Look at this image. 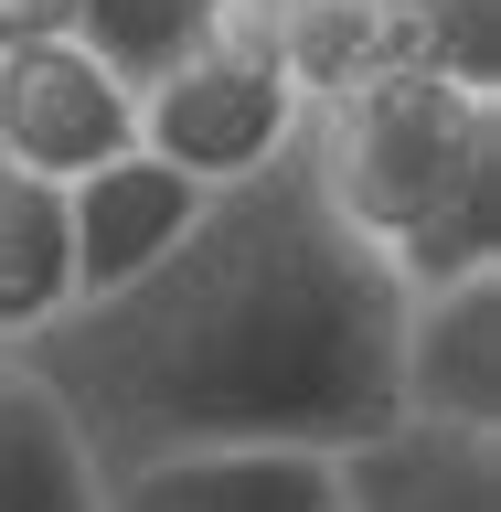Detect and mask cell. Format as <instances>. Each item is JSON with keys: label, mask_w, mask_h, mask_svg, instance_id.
<instances>
[{"label": "cell", "mask_w": 501, "mask_h": 512, "mask_svg": "<svg viewBox=\"0 0 501 512\" xmlns=\"http://www.w3.org/2000/svg\"><path fill=\"white\" fill-rule=\"evenodd\" d=\"M395 267L320 203L310 139L203 214L107 299H75L11 363L54 384L96 470L160 448H342L395 416Z\"/></svg>", "instance_id": "1"}, {"label": "cell", "mask_w": 501, "mask_h": 512, "mask_svg": "<svg viewBox=\"0 0 501 512\" xmlns=\"http://www.w3.org/2000/svg\"><path fill=\"white\" fill-rule=\"evenodd\" d=\"M310 171L395 288L501 267V96L384 64L310 118Z\"/></svg>", "instance_id": "2"}, {"label": "cell", "mask_w": 501, "mask_h": 512, "mask_svg": "<svg viewBox=\"0 0 501 512\" xmlns=\"http://www.w3.org/2000/svg\"><path fill=\"white\" fill-rule=\"evenodd\" d=\"M299 139H310V96H299V75L278 54L267 0H224L160 75H139V150H160L203 192L288 160Z\"/></svg>", "instance_id": "3"}, {"label": "cell", "mask_w": 501, "mask_h": 512, "mask_svg": "<svg viewBox=\"0 0 501 512\" xmlns=\"http://www.w3.org/2000/svg\"><path fill=\"white\" fill-rule=\"evenodd\" d=\"M139 150V86L96 54L86 32H22L0 43V160L75 182L96 160Z\"/></svg>", "instance_id": "4"}, {"label": "cell", "mask_w": 501, "mask_h": 512, "mask_svg": "<svg viewBox=\"0 0 501 512\" xmlns=\"http://www.w3.org/2000/svg\"><path fill=\"white\" fill-rule=\"evenodd\" d=\"M331 512H501V427L374 416L331 448Z\"/></svg>", "instance_id": "5"}, {"label": "cell", "mask_w": 501, "mask_h": 512, "mask_svg": "<svg viewBox=\"0 0 501 512\" xmlns=\"http://www.w3.org/2000/svg\"><path fill=\"white\" fill-rule=\"evenodd\" d=\"M395 406L438 427H501V267L395 299Z\"/></svg>", "instance_id": "6"}, {"label": "cell", "mask_w": 501, "mask_h": 512, "mask_svg": "<svg viewBox=\"0 0 501 512\" xmlns=\"http://www.w3.org/2000/svg\"><path fill=\"white\" fill-rule=\"evenodd\" d=\"M96 512H331V448H160V459L96 470Z\"/></svg>", "instance_id": "7"}, {"label": "cell", "mask_w": 501, "mask_h": 512, "mask_svg": "<svg viewBox=\"0 0 501 512\" xmlns=\"http://www.w3.org/2000/svg\"><path fill=\"white\" fill-rule=\"evenodd\" d=\"M203 214V182H182L160 150H118L64 182V235H75V299H107L150 267L182 224Z\"/></svg>", "instance_id": "8"}, {"label": "cell", "mask_w": 501, "mask_h": 512, "mask_svg": "<svg viewBox=\"0 0 501 512\" xmlns=\"http://www.w3.org/2000/svg\"><path fill=\"white\" fill-rule=\"evenodd\" d=\"M75 310V235H64V182L0 160V352L54 331Z\"/></svg>", "instance_id": "9"}, {"label": "cell", "mask_w": 501, "mask_h": 512, "mask_svg": "<svg viewBox=\"0 0 501 512\" xmlns=\"http://www.w3.org/2000/svg\"><path fill=\"white\" fill-rule=\"evenodd\" d=\"M0 512H96V459L54 384L0 352Z\"/></svg>", "instance_id": "10"}, {"label": "cell", "mask_w": 501, "mask_h": 512, "mask_svg": "<svg viewBox=\"0 0 501 512\" xmlns=\"http://www.w3.org/2000/svg\"><path fill=\"white\" fill-rule=\"evenodd\" d=\"M384 64L501 96V0H374Z\"/></svg>", "instance_id": "11"}, {"label": "cell", "mask_w": 501, "mask_h": 512, "mask_svg": "<svg viewBox=\"0 0 501 512\" xmlns=\"http://www.w3.org/2000/svg\"><path fill=\"white\" fill-rule=\"evenodd\" d=\"M214 11H224V0H75V32H86L96 54L139 86V75H160L192 32L214 22Z\"/></svg>", "instance_id": "12"}, {"label": "cell", "mask_w": 501, "mask_h": 512, "mask_svg": "<svg viewBox=\"0 0 501 512\" xmlns=\"http://www.w3.org/2000/svg\"><path fill=\"white\" fill-rule=\"evenodd\" d=\"M22 32H75V0H0V43Z\"/></svg>", "instance_id": "13"}]
</instances>
